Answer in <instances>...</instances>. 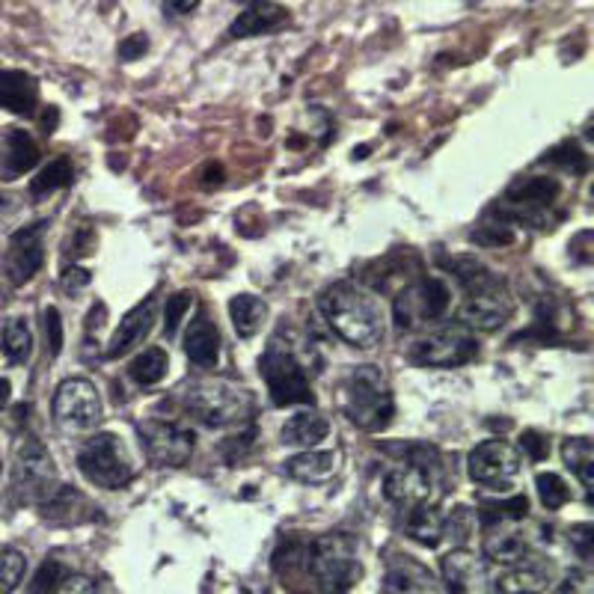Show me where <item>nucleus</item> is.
I'll list each match as a JSON object with an SVG mask.
<instances>
[{
	"label": "nucleus",
	"instance_id": "obj_1",
	"mask_svg": "<svg viewBox=\"0 0 594 594\" xmlns=\"http://www.w3.org/2000/svg\"><path fill=\"white\" fill-rule=\"evenodd\" d=\"M286 571L313 585L315 594H345L359 577L357 544L342 532L289 544Z\"/></svg>",
	"mask_w": 594,
	"mask_h": 594
},
{
	"label": "nucleus",
	"instance_id": "obj_2",
	"mask_svg": "<svg viewBox=\"0 0 594 594\" xmlns=\"http://www.w3.org/2000/svg\"><path fill=\"white\" fill-rule=\"evenodd\" d=\"M318 306L330 330L359 351L378 347L387 337V313L381 301L354 282H333L321 292Z\"/></svg>",
	"mask_w": 594,
	"mask_h": 594
},
{
	"label": "nucleus",
	"instance_id": "obj_3",
	"mask_svg": "<svg viewBox=\"0 0 594 594\" xmlns=\"http://www.w3.org/2000/svg\"><path fill=\"white\" fill-rule=\"evenodd\" d=\"M455 280L464 286V306H460V325L476 327V330H496L515 315V298L508 292L494 270H488L472 256L446 258L443 262Z\"/></svg>",
	"mask_w": 594,
	"mask_h": 594
},
{
	"label": "nucleus",
	"instance_id": "obj_4",
	"mask_svg": "<svg viewBox=\"0 0 594 594\" xmlns=\"http://www.w3.org/2000/svg\"><path fill=\"white\" fill-rule=\"evenodd\" d=\"M404 464L387 472L383 494L402 508L414 505H438L443 496V460L434 446H407L402 448Z\"/></svg>",
	"mask_w": 594,
	"mask_h": 594
},
{
	"label": "nucleus",
	"instance_id": "obj_5",
	"mask_svg": "<svg viewBox=\"0 0 594 594\" xmlns=\"http://www.w3.org/2000/svg\"><path fill=\"white\" fill-rule=\"evenodd\" d=\"M342 410L363 431H383L393 422L395 402L390 383L375 366H357L342 387Z\"/></svg>",
	"mask_w": 594,
	"mask_h": 594
},
{
	"label": "nucleus",
	"instance_id": "obj_6",
	"mask_svg": "<svg viewBox=\"0 0 594 594\" xmlns=\"http://www.w3.org/2000/svg\"><path fill=\"white\" fill-rule=\"evenodd\" d=\"M185 404L202 426L226 428L232 422H241L250 414V395L244 387L220 378L197 381L185 390Z\"/></svg>",
	"mask_w": 594,
	"mask_h": 594
},
{
	"label": "nucleus",
	"instance_id": "obj_7",
	"mask_svg": "<svg viewBox=\"0 0 594 594\" xmlns=\"http://www.w3.org/2000/svg\"><path fill=\"white\" fill-rule=\"evenodd\" d=\"M78 470L87 476V482L99 484L104 491H119L135 479V464L111 431H101L80 446Z\"/></svg>",
	"mask_w": 594,
	"mask_h": 594
},
{
	"label": "nucleus",
	"instance_id": "obj_8",
	"mask_svg": "<svg viewBox=\"0 0 594 594\" xmlns=\"http://www.w3.org/2000/svg\"><path fill=\"white\" fill-rule=\"evenodd\" d=\"M258 371L268 383L270 402L277 407H292V404H313V383L306 378L301 359L280 342H270L265 357L258 359Z\"/></svg>",
	"mask_w": 594,
	"mask_h": 594
},
{
	"label": "nucleus",
	"instance_id": "obj_9",
	"mask_svg": "<svg viewBox=\"0 0 594 594\" xmlns=\"http://www.w3.org/2000/svg\"><path fill=\"white\" fill-rule=\"evenodd\" d=\"M479 354V342L464 325H446L428 333L410 347V363L426 369H455Z\"/></svg>",
	"mask_w": 594,
	"mask_h": 594
},
{
	"label": "nucleus",
	"instance_id": "obj_10",
	"mask_svg": "<svg viewBox=\"0 0 594 594\" xmlns=\"http://www.w3.org/2000/svg\"><path fill=\"white\" fill-rule=\"evenodd\" d=\"M56 467L51 452L39 440L27 438L15 448V467H12V491L22 503H42L56 488Z\"/></svg>",
	"mask_w": 594,
	"mask_h": 594
},
{
	"label": "nucleus",
	"instance_id": "obj_11",
	"mask_svg": "<svg viewBox=\"0 0 594 594\" xmlns=\"http://www.w3.org/2000/svg\"><path fill=\"white\" fill-rule=\"evenodd\" d=\"M452 303L446 282L434 280H416L395 298V327L399 330H410V327L422 325V321H438L443 318Z\"/></svg>",
	"mask_w": 594,
	"mask_h": 594
},
{
	"label": "nucleus",
	"instance_id": "obj_12",
	"mask_svg": "<svg viewBox=\"0 0 594 594\" xmlns=\"http://www.w3.org/2000/svg\"><path fill=\"white\" fill-rule=\"evenodd\" d=\"M56 426L87 431L101 419V399L87 378H68L56 387L54 395Z\"/></svg>",
	"mask_w": 594,
	"mask_h": 594
},
{
	"label": "nucleus",
	"instance_id": "obj_13",
	"mask_svg": "<svg viewBox=\"0 0 594 594\" xmlns=\"http://www.w3.org/2000/svg\"><path fill=\"white\" fill-rule=\"evenodd\" d=\"M140 440L155 467H181L193 455V431L179 422L149 419L140 426Z\"/></svg>",
	"mask_w": 594,
	"mask_h": 594
},
{
	"label": "nucleus",
	"instance_id": "obj_14",
	"mask_svg": "<svg viewBox=\"0 0 594 594\" xmlns=\"http://www.w3.org/2000/svg\"><path fill=\"white\" fill-rule=\"evenodd\" d=\"M520 452L505 440H484L470 452V479L476 484H508L520 472Z\"/></svg>",
	"mask_w": 594,
	"mask_h": 594
},
{
	"label": "nucleus",
	"instance_id": "obj_15",
	"mask_svg": "<svg viewBox=\"0 0 594 594\" xmlns=\"http://www.w3.org/2000/svg\"><path fill=\"white\" fill-rule=\"evenodd\" d=\"M46 262V224H34L18 229L10 238L7 250V277L12 286L30 282Z\"/></svg>",
	"mask_w": 594,
	"mask_h": 594
},
{
	"label": "nucleus",
	"instance_id": "obj_16",
	"mask_svg": "<svg viewBox=\"0 0 594 594\" xmlns=\"http://www.w3.org/2000/svg\"><path fill=\"white\" fill-rule=\"evenodd\" d=\"M443 580L448 594H496V585L482 559L467 549H452L443 559Z\"/></svg>",
	"mask_w": 594,
	"mask_h": 594
},
{
	"label": "nucleus",
	"instance_id": "obj_17",
	"mask_svg": "<svg viewBox=\"0 0 594 594\" xmlns=\"http://www.w3.org/2000/svg\"><path fill=\"white\" fill-rule=\"evenodd\" d=\"M383 594H448L446 585L434 580V573L426 565H419L410 556H402L390 565Z\"/></svg>",
	"mask_w": 594,
	"mask_h": 594
},
{
	"label": "nucleus",
	"instance_id": "obj_18",
	"mask_svg": "<svg viewBox=\"0 0 594 594\" xmlns=\"http://www.w3.org/2000/svg\"><path fill=\"white\" fill-rule=\"evenodd\" d=\"M0 108L18 116H34L39 108V84L22 68H0Z\"/></svg>",
	"mask_w": 594,
	"mask_h": 594
},
{
	"label": "nucleus",
	"instance_id": "obj_19",
	"mask_svg": "<svg viewBox=\"0 0 594 594\" xmlns=\"http://www.w3.org/2000/svg\"><path fill=\"white\" fill-rule=\"evenodd\" d=\"M289 22V10L274 3V0H253L248 10L238 15L232 27H229V36L232 39H248V36H262L280 30Z\"/></svg>",
	"mask_w": 594,
	"mask_h": 594
},
{
	"label": "nucleus",
	"instance_id": "obj_20",
	"mask_svg": "<svg viewBox=\"0 0 594 594\" xmlns=\"http://www.w3.org/2000/svg\"><path fill=\"white\" fill-rule=\"evenodd\" d=\"M152 321H155V301L149 298V301L137 303L135 309L119 321V327H116V333H113L111 339V345H108V357L111 359L123 357V354H128L131 347L140 345V342L149 337Z\"/></svg>",
	"mask_w": 594,
	"mask_h": 594
},
{
	"label": "nucleus",
	"instance_id": "obj_21",
	"mask_svg": "<svg viewBox=\"0 0 594 594\" xmlns=\"http://www.w3.org/2000/svg\"><path fill=\"white\" fill-rule=\"evenodd\" d=\"M549 580H553V568L532 553L529 559L517 561L505 571L503 580L496 583V594H541Z\"/></svg>",
	"mask_w": 594,
	"mask_h": 594
},
{
	"label": "nucleus",
	"instance_id": "obj_22",
	"mask_svg": "<svg viewBox=\"0 0 594 594\" xmlns=\"http://www.w3.org/2000/svg\"><path fill=\"white\" fill-rule=\"evenodd\" d=\"M185 354L193 366L200 369H214L220 357V333L205 313H200L185 333Z\"/></svg>",
	"mask_w": 594,
	"mask_h": 594
},
{
	"label": "nucleus",
	"instance_id": "obj_23",
	"mask_svg": "<svg viewBox=\"0 0 594 594\" xmlns=\"http://www.w3.org/2000/svg\"><path fill=\"white\" fill-rule=\"evenodd\" d=\"M559 181L544 179V176H532V179H517L508 191H505V205L515 208L517 214L532 212V208H547L559 197Z\"/></svg>",
	"mask_w": 594,
	"mask_h": 594
},
{
	"label": "nucleus",
	"instance_id": "obj_24",
	"mask_svg": "<svg viewBox=\"0 0 594 594\" xmlns=\"http://www.w3.org/2000/svg\"><path fill=\"white\" fill-rule=\"evenodd\" d=\"M378 268V274H366V282H369L371 289H378V292H390L395 286H402V289H407L410 282L419 280V258L414 256V253H393V256H387L383 262H378L375 265Z\"/></svg>",
	"mask_w": 594,
	"mask_h": 594
},
{
	"label": "nucleus",
	"instance_id": "obj_25",
	"mask_svg": "<svg viewBox=\"0 0 594 594\" xmlns=\"http://www.w3.org/2000/svg\"><path fill=\"white\" fill-rule=\"evenodd\" d=\"M484 553H488V559L496 561V565H503V568H511L517 561H523L532 556V547H529V541L523 532H517V529H503L491 527V535L484 539Z\"/></svg>",
	"mask_w": 594,
	"mask_h": 594
},
{
	"label": "nucleus",
	"instance_id": "obj_26",
	"mask_svg": "<svg viewBox=\"0 0 594 594\" xmlns=\"http://www.w3.org/2000/svg\"><path fill=\"white\" fill-rule=\"evenodd\" d=\"M404 532L422 547H438L446 535V517L440 515L438 505H414L404 517Z\"/></svg>",
	"mask_w": 594,
	"mask_h": 594
},
{
	"label": "nucleus",
	"instance_id": "obj_27",
	"mask_svg": "<svg viewBox=\"0 0 594 594\" xmlns=\"http://www.w3.org/2000/svg\"><path fill=\"white\" fill-rule=\"evenodd\" d=\"M327 434H330V422H327V416L315 414V410H303V414L292 416V419L282 426V443H289V446L313 448L318 446Z\"/></svg>",
	"mask_w": 594,
	"mask_h": 594
},
{
	"label": "nucleus",
	"instance_id": "obj_28",
	"mask_svg": "<svg viewBox=\"0 0 594 594\" xmlns=\"http://www.w3.org/2000/svg\"><path fill=\"white\" fill-rule=\"evenodd\" d=\"M229 315H232V327L241 339H253L268 318V303L256 298V294H236L229 301Z\"/></svg>",
	"mask_w": 594,
	"mask_h": 594
},
{
	"label": "nucleus",
	"instance_id": "obj_29",
	"mask_svg": "<svg viewBox=\"0 0 594 594\" xmlns=\"http://www.w3.org/2000/svg\"><path fill=\"white\" fill-rule=\"evenodd\" d=\"M337 455L333 452H315L306 448L301 455H294L292 460H286V472L298 479V482H325L337 472Z\"/></svg>",
	"mask_w": 594,
	"mask_h": 594
},
{
	"label": "nucleus",
	"instance_id": "obj_30",
	"mask_svg": "<svg viewBox=\"0 0 594 594\" xmlns=\"http://www.w3.org/2000/svg\"><path fill=\"white\" fill-rule=\"evenodd\" d=\"M39 508H42V517H48V520H56V523H78L80 517L75 515V511H90V503H87L78 491L56 484L54 491L39 503Z\"/></svg>",
	"mask_w": 594,
	"mask_h": 594
},
{
	"label": "nucleus",
	"instance_id": "obj_31",
	"mask_svg": "<svg viewBox=\"0 0 594 594\" xmlns=\"http://www.w3.org/2000/svg\"><path fill=\"white\" fill-rule=\"evenodd\" d=\"M561 458H565V464H568V467L577 472V479H580V484H583V491L589 494V500H592V491H594V446H592V440H585V438L565 440V446H561Z\"/></svg>",
	"mask_w": 594,
	"mask_h": 594
},
{
	"label": "nucleus",
	"instance_id": "obj_32",
	"mask_svg": "<svg viewBox=\"0 0 594 594\" xmlns=\"http://www.w3.org/2000/svg\"><path fill=\"white\" fill-rule=\"evenodd\" d=\"M39 161V147L27 131H10L7 137V155H3V169L7 176H22L27 169L36 167Z\"/></svg>",
	"mask_w": 594,
	"mask_h": 594
},
{
	"label": "nucleus",
	"instance_id": "obj_33",
	"mask_svg": "<svg viewBox=\"0 0 594 594\" xmlns=\"http://www.w3.org/2000/svg\"><path fill=\"white\" fill-rule=\"evenodd\" d=\"M167 351H164V347H147L143 354H137V357L131 359L128 375H131L135 383H140V387H155V383H161L167 378Z\"/></svg>",
	"mask_w": 594,
	"mask_h": 594
},
{
	"label": "nucleus",
	"instance_id": "obj_34",
	"mask_svg": "<svg viewBox=\"0 0 594 594\" xmlns=\"http://www.w3.org/2000/svg\"><path fill=\"white\" fill-rule=\"evenodd\" d=\"M72 181H75V167H72V161H68V157H54V161H48V167L39 169V176L30 181V193L39 200V197H48V193L60 191V188H68Z\"/></svg>",
	"mask_w": 594,
	"mask_h": 594
},
{
	"label": "nucleus",
	"instance_id": "obj_35",
	"mask_svg": "<svg viewBox=\"0 0 594 594\" xmlns=\"http://www.w3.org/2000/svg\"><path fill=\"white\" fill-rule=\"evenodd\" d=\"M3 354L10 357V363H27L30 354H34V333H30V327L22 318H12L3 327Z\"/></svg>",
	"mask_w": 594,
	"mask_h": 594
},
{
	"label": "nucleus",
	"instance_id": "obj_36",
	"mask_svg": "<svg viewBox=\"0 0 594 594\" xmlns=\"http://www.w3.org/2000/svg\"><path fill=\"white\" fill-rule=\"evenodd\" d=\"M27 571V559L18 549H0V594H12Z\"/></svg>",
	"mask_w": 594,
	"mask_h": 594
},
{
	"label": "nucleus",
	"instance_id": "obj_37",
	"mask_svg": "<svg viewBox=\"0 0 594 594\" xmlns=\"http://www.w3.org/2000/svg\"><path fill=\"white\" fill-rule=\"evenodd\" d=\"M535 484H539L541 503H544V508H549V511H559L561 505L571 500L568 484H565V479H561V476H556V472H539Z\"/></svg>",
	"mask_w": 594,
	"mask_h": 594
},
{
	"label": "nucleus",
	"instance_id": "obj_38",
	"mask_svg": "<svg viewBox=\"0 0 594 594\" xmlns=\"http://www.w3.org/2000/svg\"><path fill=\"white\" fill-rule=\"evenodd\" d=\"M193 294L191 292H176L173 298H167V306H164V333L173 337L179 325L185 321V315L191 309Z\"/></svg>",
	"mask_w": 594,
	"mask_h": 594
},
{
	"label": "nucleus",
	"instance_id": "obj_39",
	"mask_svg": "<svg viewBox=\"0 0 594 594\" xmlns=\"http://www.w3.org/2000/svg\"><path fill=\"white\" fill-rule=\"evenodd\" d=\"M66 568L60 565V561L48 559L39 571H36L34 583H30V594H54L56 585L63 583V577H66Z\"/></svg>",
	"mask_w": 594,
	"mask_h": 594
},
{
	"label": "nucleus",
	"instance_id": "obj_40",
	"mask_svg": "<svg viewBox=\"0 0 594 594\" xmlns=\"http://www.w3.org/2000/svg\"><path fill=\"white\" fill-rule=\"evenodd\" d=\"M544 161L549 164H561V167H571L573 173H585L589 169V155H583V149L577 143H561L559 149H553Z\"/></svg>",
	"mask_w": 594,
	"mask_h": 594
},
{
	"label": "nucleus",
	"instance_id": "obj_41",
	"mask_svg": "<svg viewBox=\"0 0 594 594\" xmlns=\"http://www.w3.org/2000/svg\"><path fill=\"white\" fill-rule=\"evenodd\" d=\"M472 241L482 244V248H500V244H511V241H515V232L505 224L479 226V229L472 232Z\"/></svg>",
	"mask_w": 594,
	"mask_h": 594
},
{
	"label": "nucleus",
	"instance_id": "obj_42",
	"mask_svg": "<svg viewBox=\"0 0 594 594\" xmlns=\"http://www.w3.org/2000/svg\"><path fill=\"white\" fill-rule=\"evenodd\" d=\"M42 327H46L48 351H51V357H56L63 351V318H60L54 306H48L46 313H42Z\"/></svg>",
	"mask_w": 594,
	"mask_h": 594
},
{
	"label": "nucleus",
	"instance_id": "obj_43",
	"mask_svg": "<svg viewBox=\"0 0 594 594\" xmlns=\"http://www.w3.org/2000/svg\"><path fill=\"white\" fill-rule=\"evenodd\" d=\"M520 448H523V455L529 460H544L549 455V443L547 438H541L539 431H523V438H520Z\"/></svg>",
	"mask_w": 594,
	"mask_h": 594
},
{
	"label": "nucleus",
	"instance_id": "obj_44",
	"mask_svg": "<svg viewBox=\"0 0 594 594\" xmlns=\"http://www.w3.org/2000/svg\"><path fill=\"white\" fill-rule=\"evenodd\" d=\"M54 594H99V585L92 583L90 577L66 573V577H63V583L56 585Z\"/></svg>",
	"mask_w": 594,
	"mask_h": 594
},
{
	"label": "nucleus",
	"instance_id": "obj_45",
	"mask_svg": "<svg viewBox=\"0 0 594 594\" xmlns=\"http://www.w3.org/2000/svg\"><path fill=\"white\" fill-rule=\"evenodd\" d=\"M96 248V236H92L90 226H80L78 232H75V238H68V256L78 258V256H87L90 250Z\"/></svg>",
	"mask_w": 594,
	"mask_h": 594
},
{
	"label": "nucleus",
	"instance_id": "obj_46",
	"mask_svg": "<svg viewBox=\"0 0 594 594\" xmlns=\"http://www.w3.org/2000/svg\"><path fill=\"white\" fill-rule=\"evenodd\" d=\"M147 51H149L147 34H135L119 42V60H125V63H131V60H137V56H143Z\"/></svg>",
	"mask_w": 594,
	"mask_h": 594
},
{
	"label": "nucleus",
	"instance_id": "obj_47",
	"mask_svg": "<svg viewBox=\"0 0 594 594\" xmlns=\"http://www.w3.org/2000/svg\"><path fill=\"white\" fill-rule=\"evenodd\" d=\"M571 544H573V549L580 553V559H592V544H594L592 523H583V527H573L571 529Z\"/></svg>",
	"mask_w": 594,
	"mask_h": 594
},
{
	"label": "nucleus",
	"instance_id": "obj_48",
	"mask_svg": "<svg viewBox=\"0 0 594 594\" xmlns=\"http://www.w3.org/2000/svg\"><path fill=\"white\" fill-rule=\"evenodd\" d=\"M561 594H592V577L589 573L573 571L565 583H561Z\"/></svg>",
	"mask_w": 594,
	"mask_h": 594
},
{
	"label": "nucleus",
	"instance_id": "obj_49",
	"mask_svg": "<svg viewBox=\"0 0 594 594\" xmlns=\"http://www.w3.org/2000/svg\"><path fill=\"white\" fill-rule=\"evenodd\" d=\"M90 282V270H84V268H66V274H63V286L66 289H80V286H87Z\"/></svg>",
	"mask_w": 594,
	"mask_h": 594
},
{
	"label": "nucleus",
	"instance_id": "obj_50",
	"mask_svg": "<svg viewBox=\"0 0 594 594\" xmlns=\"http://www.w3.org/2000/svg\"><path fill=\"white\" fill-rule=\"evenodd\" d=\"M200 7V0H164V12L169 15H191Z\"/></svg>",
	"mask_w": 594,
	"mask_h": 594
},
{
	"label": "nucleus",
	"instance_id": "obj_51",
	"mask_svg": "<svg viewBox=\"0 0 594 594\" xmlns=\"http://www.w3.org/2000/svg\"><path fill=\"white\" fill-rule=\"evenodd\" d=\"M42 125H46V135H54V128H56V111H54V108H48V113L42 116Z\"/></svg>",
	"mask_w": 594,
	"mask_h": 594
},
{
	"label": "nucleus",
	"instance_id": "obj_52",
	"mask_svg": "<svg viewBox=\"0 0 594 594\" xmlns=\"http://www.w3.org/2000/svg\"><path fill=\"white\" fill-rule=\"evenodd\" d=\"M10 404V381L7 378H0V410Z\"/></svg>",
	"mask_w": 594,
	"mask_h": 594
},
{
	"label": "nucleus",
	"instance_id": "obj_53",
	"mask_svg": "<svg viewBox=\"0 0 594 594\" xmlns=\"http://www.w3.org/2000/svg\"><path fill=\"white\" fill-rule=\"evenodd\" d=\"M366 152H369V147H359V149H354V157H357V161H363V157H366Z\"/></svg>",
	"mask_w": 594,
	"mask_h": 594
}]
</instances>
